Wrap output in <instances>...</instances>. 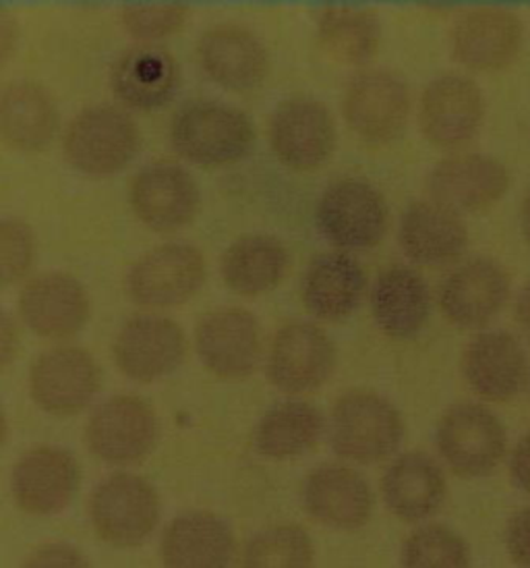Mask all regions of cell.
Here are the masks:
<instances>
[{
	"mask_svg": "<svg viewBox=\"0 0 530 568\" xmlns=\"http://www.w3.org/2000/svg\"><path fill=\"white\" fill-rule=\"evenodd\" d=\"M405 419L396 405L374 390L344 393L329 417V444L338 457L357 465H377L398 453Z\"/></svg>",
	"mask_w": 530,
	"mask_h": 568,
	"instance_id": "6da1fadb",
	"label": "cell"
},
{
	"mask_svg": "<svg viewBox=\"0 0 530 568\" xmlns=\"http://www.w3.org/2000/svg\"><path fill=\"white\" fill-rule=\"evenodd\" d=\"M171 142L179 156L197 166H228L249 156L255 126L226 102L195 100L174 114Z\"/></svg>",
	"mask_w": 530,
	"mask_h": 568,
	"instance_id": "7a4b0ae2",
	"label": "cell"
},
{
	"mask_svg": "<svg viewBox=\"0 0 530 568\" xmlns=\"http://www.w3.org/2000/svg\"><path fill=\"white\" fill-rule=\"evenodd\" d=\"M439 457L465 479L487 477L508 455V432L498 415L479 403H456L436 429Z\"/></svg>",
	"mask_w": 530,
	"mask_h": 568,
	"instance_id": "3957f363",
	"label": "cell"
},
{
	"mask_svg": "<svg viewBox=\"0 0 530 568\" xmlns=\"http://www.w3.org/2000/svg\"><path fill=\"white\" fill-rule=\"evenodd\" d=\"M141 133L129 112L110 104L90 106L69 123L64 160L81 174L121 173L137 156Z\"/></svg>",
	"mask_w": 530,
	"mask_h": 568,
	"instance_id": "277c9868",
	"label": "cell"
},
{
	"mask_svg": "<svg viewBox=\"0 0 530 568\" xmlns=\"http://www.w3.org/2000/svg\"><path fill=\"white\" fill-rule=\"evenodd\" d=\"M90 519L104 544L123 550L140 548L156 531L160 496L141 475H110L92 491Z\"/></svg>",
	"mask_w": 530,
	"mask_h": 568,
	"instance_id": "5b68a950",
	"label": "cell"
},
{
	"mask_svg": "<svg viewBox=\"0 0 530 568\" xmlns=\"http://www.w3.org/2000/svg\"><path fill=\"white\" fill-rule=\"evenodd\" d=\"M315 222L322 237L338 250H371L386 235L388 205L371 183L340 179L319 197Z\"/></svg>",
	"mask_w": 530,
	"mask_h": 568,
	"instance_id": "8992f818",
	"label": "cell"
},
{
	"mask_svg": "<svg viewBox=\"0 0 530 568\" xmlns=\"http://www.w3.org/2000/svg\"><path fill=\"white\" fill-rule=\"evenodd\" d=\"M203 253L187 243H166L145 253L126 274L131 301L147 310H169L193 300L205 284Z\"/></svg>",
	"mask_w": 530,
	"mask_h": 568,
	"instance_id": "52a82bcc",
	"label": "cell"
},
{
	"mask_svg": "<svg viewBox=\"0 0 530 568\" xmlns=\"http://www.w3.org/2000/svg\"><path fill=\"white\" fill-rule=\"evenodd\" d=\"M85 443L92 455L109 465H135L157 443L156 410L140 396H110L95 407Z\"/></svg>",
	"mask_w": 530,
	"mask_h": 568,
	"instance_id": "ba28073f",
	"label": "cell"
},
{
	"mask_svg": "<svg viewBox=\"0 0 530 568\" xmlns=\"http://www.w3.org/2000/svg\"><path fill=\"white\" fill-rule=\"evenodd\" d=\"M483 121V92L470 78L446 73L425 88L419 125L425 140L437 150H462L479 135Z\"/></svg>",
	"mask_w": 530,
	"mask_h": 568,
	"instance_id": "9c48e42d",
	"label": "cell"
},
{
	"mask_svg": "<svg viewBox=\"0 0 530 568\" xmlns=\"http://www.w3.org/2000/svg\"><path fill=\"white\" fill-rule=\"evenodd\" d=\"M343 114L363 142H394L402 135L410 116L408 85L391 71H360L346 85Z\"/></svg>",
	"mask_w": 530,
	"mask_h": 568,
	"instance_id": "30bf717a",
	"label": "cell"
},
{
	"mask_svg": "<svg viewBox=\"0 0 530 568\" xmlns=\"http://www.w3.org/2000/svg\"><path fill=\"white\" fill-rule=\"evenodd\" d=\"M336 123L326 104L312 98L284 100L269 121V143L286 169L298 173L324 166L336 150Z\"/></svg>",
	"mask_w": 530,
	"mask_h": 568,
	"instance_id": "8fae6325",
	"label": "cell"
},
{
	"mask_svg": "<svg viewBox=\"0 0 530 568\" xmlns=\"http://www.w3.org/2000/svg\"><path fill=\"white\" fill-rule=\"evenodd\" d=\"M336 369V347L309 322H293L276 332L267 355V378L284 395L319 390Z\"/></svg>",
	"mask_w": 530,
	"mask_h": 568,
	"instance_id": "7c38bea8",
	"label": "cell"
},
{
	"mask_svg": "<svg viewBox=\"0 0 530 568\" xmlns=\"http://www.w3.org/2000/svg\"><path fill=\"white\" fill-rule=\"evenodd\" d=\"M508 270L489 257H472L452 270L439 286V310L462 331H481L510 300Z\"/></svg>",
	"mask_w": 530,
	"mask_h": 568,
	"instance_id": "4fadbf2b",
	"label": "cell"
},
{
	"mask_svg": "<svg viewBox=\"0 0 530 568\" xmlns=\"http://www.w3.org/2000/svg\"><path fill=\"white\" fill-rule=\"evenodd\" d=\"M102 384L94 357L78 347L42 353L30 369V396L54 417H73L94 400Z\"/></svg>",
	"mask_w": 530,
	"mask_h": 568,
	"instance_id": "5bb4252c",
	"label": "cell"
},
{
	"mask_svg": "<svg viewBox=\"0 0 530 568\" xmlns=\"http://www.w3.org/2000/svg\"><path fill=\"white\" fill-rule=\"evenodd\" d=\"M112 355L123 376L150 384L181 367L187 355V338L169 317L135 316L126 320L116 334Z\"/></svg>",
	"mask_w": 530,
	"mask_h": 568,
	"instance_id": "9a60e30c",
	"label": "cell"
},
{
	"mask_svg": "<svg viewBox=\"0 0 530 568\" xmlns=\"http://www.w3.org/2000/svg\"><path fill=\"white\" fill-rule=\"evenodd\" d=\"M510 171L487 154H456L441 160L427 176L429 200L456 214H477L503 200L510 190Z\"/></svg>",
	"mask_w": 530,
	"mask_h": 568,
	"instance_id": "2e32d148",
	"label": "cell"
},
{
	"mask_svg": "<svg viewBox=\"0 0 530 568\" xmlns=\"http://www.w3.org/2000/svg\"><path fill=\"white\" fill-rule=\"evenodd\" d=\"M195 347L203 367L216 378H247L262 355L259 322L241 307L210 312L195 328Z\"/></svg>",
	"mask_w": 530,
	"mask_h": 568,
	"instance_id": "e0dca14e",
	"label": "cell"
},
{
	"mask_svg": "<svg viewBox=\"0 0 530 568\" xmlns=\"http://www.w3.org/2000/svg\"><path fill=\"white\" fill-rule=\"evenodd\" d=\"M462 374L479 398L510 403L530 384L529 355L510 332H479L462 353Z\"/></svg>",
	"mask_w": 530,
	"mask_h": 568,
	"instance_id": "ac0fdd59",
	"label": "cell"
},
{
	"mask_svg": "<svg viewBox=\"0 0 530 568\" xmlns=\"http://www.w3.org/2000/svg\"><path fill=\"white\" fill-rule=\"evenodd\" d=\"M81 481L79 463L59 446H38L19 458L11 474L16 505L33 517H52L73 503Z\"/></svg>",
	"mask_w": 530,
	"mask_h": 568,
	"instance_id": "d6986e66",
	"label": "cell"
},
{
	"mask_svg": "<svg viewBox=\"0 0 530 568\" xmlns=\"http://www.w3.org/2000/svg\"><path fill=\"white\" fill-rule=\"evenodd\" d=\"M524 28L514 11L503 7L470 9L456 21L452 54L468 71L496 73L514 63Z\"/></svg>",
	"mask_w": 530,
	"mask_h": 568,
	"instance_id": "ffe728a7",
	"label": "cell"
},
{
	"mask_svg": "<svg viewBox=\"0 0 530 568\" xmlns=\"http://www.w3.org/2000/svg\"><path fill=\"white\" fill-rule=\"evenodd\" d=\"M129 202L147 229L174 233L187 226L200 212V187L195 179L176 164H152L131 181Z\"/></svg>",
	"mask_w": 530,
	"mask_h": 568,
	"instance_id": "44dd1931",
	"label": "cell"
},
{
	"mask_svg": "<svg viewBox=\"0 0 530 568\" xmlns=\"http://www.w3.org/2000/svg\"><path fill=\"white\" fill-rule=\"evenodd\" d=\"M300 498L313 521L338 531H357L374 515V491L367 479L346 465L313 469L303 481Z\"/></svg>",
	"mask_w": 530,
	"mask_h": 568,
	"instance_id": "7402d4cb",
	"label": "cell"
},
{
	"mask_svg": "<svg viewBox=\"0 0 530 568\" xmlns=\"http://www.w3.org/2000/svg\"><path fill=\"white\" fill-rule=\"evenodd\" d=\"M19 316L33 334L63 341L79 334L88 324L90 297L78 278L64 272H47L23 286Z\"/></svg>",
	"mask_w": 530,
	"mask_h": 568,
	"instance_id": "603a6c76",
	"label": "cell"
},
{
	"mask_svg": "<svg viewBox=\"0 0 530 568\" xmlns=\"http://www.w3.org/2000/svg\"><path fill=\"white\" fill-rule=\"evenodd\" d=\"M197 57L210 80L238 94L259 88L269 73V54L259 38L233 23L203 33Z\"/></svg>",
	"mask_w": 530,
	"mask_h": 568,
	"instance_id": "cb8c5ba5",
	"label": "cell"
},
{
	"mask_svg": "<svg viewBox=\"0 0 530 568\" xmlns=\"http://www.w3.org/2000/svg\"><path fill=\"white\" fill-rule=\"evenodd\" d=\"M164 568H231L236 539L231 525L207 510L174 517L160 544Z\"/></svg>",
	"mask_w": 530,
	"mask_h": 568,
	"instance_id": "d4e9b609",
	"label": "cell"
},
{
	"mask_svg": "<svg viewBox=\"0 0 530 568\" xmlns=\"http://www.w3.org/2000/svg\"><path fill=\"white\" fill-rule=\"evenodd\" d=\"M381 498L400 521H427L446 503L448 481L436 458L410 450L388 465L381 477Z\"/></svg>",
	"mask_w": 530,
	"mask_h": 568,
	"instance_id": "484cf974",
	"label": "cell"
},
{
	"mask_svg": "<svg viewBox=\"0 0 530 568\" xmlns=\"http://www.w3.org/2000/svg\"><path fill=\"white\" fill-rule=\"evenodd\" d=\"M371 314L388 338L410 341L421 334L431 316L429 286L415 268L388 266L375 278Z\"/></svg>",
	"mask_w": 530,
	"mask_h": 568,
	"instance_id": "4316f807",
	"label": "cell"
},
{
	"mask_svg": "<svg viewBox=\"0 0 530 568\" xmlns=\"http://www.w3.org/2000/svg\"><path fill=\"white\" fill-rule=\"evenodd\" d=\"M367 276L359 262L344 252L317 255L303 276V305L315 320L343 322L359 310Z\"/></svg>",
	"mask_w": 530,
	"mask_h": 568,
	"instance_id": "83f0119b",
	"label": "cell"
},
{
	"mask_svg": "<svg viewBox=\"0 0 530 568\" xmlns=\"http://www.w3.org/2000/svg\"><path fill=\"white\" fill-rule=\"evenodd\" d=\"M114 95L133 111L152 112L171 102L181 71L171 52L157 47L129 48L112 67Z\"/></svg>",
	"mask_w": 530,
	"mask_h": 568,
	"instance_id": "f1b7e54d",
	"label": "cell"
},
{
	"mask_svg": "<svg viewBox=\"0 0 530 568\" xmlns=\"http://www.w3.org/2000/svg\"><path fill=\"white\" fill-rule=\"evenodd\" d=\"M398 241L415 264L446 266L467 252L468 229L460 214L425 200L406 207Z\"/></svg>",
	"mask_w": 530,
	"mask_h": 568,
	"instance_id": "f546056e",
	"label": "cell"
},
{
	"mask_svg": "<svg viewBox=\"0 0 530 568\" xmlns=\"http://www.w3.org/2000/svg\"><path fill=\"white\" fill-rule=\"evenodd\" d=\"M59 131V111L35 81H13L0 98L2 140L19 152H42Z\"/></svg>",
	"mask_w": 530,
	"mask_h": 568,
	"instance_id": "4dcf8cb0",
	"label": "cell"
},
{
	"mask_svg": "<svg viewBox=\"0 0 530 568\" xmlns=\"http://www.w3.org/2000/svg\"><path fill=\"white\" fill-rule=\"evenodd\" d=\"M326 432L322 410L305 400H286L265 410L253 429V448L269 460H293L312 453Z\"/></svg>",
	"mask_w": 530,
	"mask_h": 568,
	"instance_id": "1f68e13d",
	"label": "cell"
},
{
	"mask_svg": "<svg viewBox=\"0 0 530 568\" xmlns=\"http://www.w3.org/2000/svg\"><path fill=\"white\" fill-rule=\"evenodd\" d=\"M288 270V250L272 235L236 239L222 255L224 284L241 297H257L274 291Z\"/></svg>",
	"mask_w": 530,
	"mask_h": 568,
	"instance_id": "d6a6232c",
	"label": "cell"
},
{
	"mask_svg": "<svg viewBox=\"0 0 530 568\" xmlns=\"http://www.w3.org/2000/svg\"><path fill=\"white\" fill-rule=\"evenodd\" d=\"M317 38L329 59L346 67H367L381 40L379 19L369 9L328 7L317 21Z\"/></svg>",
	"mask_w": 530,
	"mask_h": 568,
	"instance_id": "836d02e7",
	"label": "cell"
},
{
	"mask_svg": "<svg viewBox=\"0 0 530 568\" xmlns=\"http://www.w3.org/2000/svg\"><path fill=\"white\" fill-rule=\"evenodd\" d=\"M312 536L293 523L257 531L243 548L241 568H313Z\"/></svg>",
	"mask_w": 530,
	"mask_h": 568,
	"instance_id": "e575fe53",
	"label": "cell"
},
{
	"mask_svg": "<svg viewBox=\"0 0 530 568\" xmlns=\"http://www.w3.org/2000/svg\"><path fill=\"white\" fill-rule=\"evenodd\" d=\"M400 562L405 568H470L472 552L456 529L429 523L406 537Z\"/></svg>",
	"mask_w": 530,
	"mask_h": 568,
	"instance_id": "d590c367",
	"label": "cell"
},
{
	"mask_svg": "<svg viewBox=\"0 0 530 568\" xmlns=\"http://www.w3.org/2000/svg\"><path fill=\"white\" fill-rule=\"evenodd\" d=\"M187 19L185 4H129L121 13L126 32L143 42L171 38L185 28Z\"/></svg>",
	"mask_w": 530,
	"mask_h": 568,
	"instance_id": "8d00e7d4",
	"label": "cell"
},
{
	"mask_svg": "<svg viewBox=\"0 0 530 568\" xmlns=\"http://www.w3.org/2000/svg\"><path fill=\"white\" fill-rule=\"evenodd\" d=\"M35 260V235L23 221L4 219L0 224V278L16 284L32 270Z\"/></svg>",
	"mask_w": 530,
	"mask_h": 568,
	"instance_id": "74e56055",
	"label": "cell"
},
{
	"mask_svg": "<svg viewBox=\"0 0 530 568\" xmlns=\"http://www.w3.org/2000/svg\"><path fill=\"white\" fill-rule=\"evenodd\" d=\"M21 568H92L88 558L69 544H47L33 550Z\"/></svg>",
	"mask_w": 530,
	"mask_h": 568,
	"instance_id": "f35d334b",
	"label": "cell"
},
{
	"mask_svg": "<svg viewBox=\"0 0 530 568\" xmlns=\"http://www.w3.org/2000/svg\"><path fill=\"white\" fill-rule=\"evenodd\" d=\"M506 550L518 568H530V506L518 510L506 525Z\"/></svg>",
	"mask_w": 530,
	"mask_h": 568,
	"instance_id": "ab89813d",
	"label": "cell"
},
{
	"mask_svg": "<svg viewBox=\"0 0 530 568\" xmlns=\"http://www.w3.org/2000/svg\"><path fill=\"white\" fill-rule=\"evenodd\" d=\"M508 469L516 488L530 496V432L524 434L512 448L508 458Z\"/></svg>",
	"mask_w": 530,
	"mask_h": 568,
	"instance_id": "60d3db41",
	"label": "cell"
},
{
	"mask_svg": "<svg viewBox=\"0 0 530 568\" xmlns=\"http://www.w3.org/2000/svg\"><path fill=\"white\" fill-rule=\"evenodd\" d=\"M17 353H19V331L13 317L9 316V312H4L2 324H0V367L7 369L13 364Z\"/></svg>",
	"mask_w": 530,
	"mask_h": 568,
	"instance_id": "b9f144b4",
	"label": "cell"
},
{
	"mask_svg": "<svg viewBox=\"0 0 530 568\" xmlns=\"http://www.w3.org/2000/svg\"><path fill=\"white\" fill-rule=\"evenodd\" d=\"M514 317L522 336L530 343V281L520 288L516 297Z\"/></svg>",
	"mask_w": 530,
	"mask_h": 568,
	"instance_id": "7bdbcfd3",
	"label": "cell"
},
{
	"mask_svg": "<svg viewBox=\"0 0 530 568\" xmlns=\"http://www.w3.org/2000/svg\"><path fill=\"white\" fill-rule=\"evenodd\" d=\"M17 26L9 13L0 16V54H2V63L11 59V52L16 47Z\"/></svg>",
	"mask_w": 530,
	"mask_h": 568,
	"instance_id": "ee69618b",
	"label": "cell"
},
{
	"mask_svg": "<svg viewBox=\"0 0 530 568\" xmlns=\"http://www.w3.org/2000/svg\"><path fill=\"white\" fill-rule=\"evenodd\" d=\"M520 229H522V235L530 245V191L527 193L524 202H522V207H520Z\"/></svg>",
	"mask_w": 530,
	"mask_h": 568,
	"instance_id": "f6af8a7d",
	"label": "cell"
}]
</instances>
